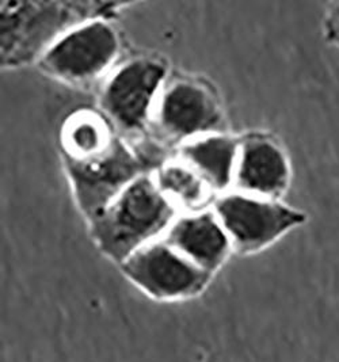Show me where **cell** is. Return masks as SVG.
<instances>
[{
    "label": "cell",
    "mask_w": 339,
    "mask_h": 362,
    "mask_svg": "<svg viewBox=\"0 0 339 362\" xmlns=\"http://www.w3.org/2000/svg\"><path fill=\"white\" fill-rule=\"evenodd\" d=\"M124 3L3 1L0 56L4 68L37 63L65 33L93 19H108Z\"/></svg>",
    "instance_id": "cell-1"
},
{
    "label": "cell",
    "mask_w": 339,
    "mask_h": 362,
    "mask_svg": "<svg viewBox=\"0 0 339 362\" xmlns=\"http://www.w3.org/2000/svg\"><path fill=\"white\" fill-rule=\"evenodd\" d=\"M177 206L158 187L154 175H142L88 221L98 250L114 264L154 242L176 221Z\"/></svg>",
    "instance_id": "cell-2"
},
{
    "label": "cell",
    "mask_w": 339,
    "mask_h": 362,
    "mask_svg": "<svg viewBox=\"0 0 339 362\" xmlns=\"http://www.w3.org/2000/svg\"><path fill=\"white\" fill-rule=\"evenodd\" d=\"M72 194L87 221L100 214L132 182L146 175L151 163L115 134L103 148L81 156H64Z\"/></svg>",
    "instance_id": "cell-3"
},
{
    "label": "cell",
    "mask_w": 339,
    "mask_h": 362,
    "mask_svg": "<svg viewBox=\"0 0 339 362\" xmlns=\"http://www.w3.org/2000/svg\"><path fill=\"white\" fill-rule=\"evenodd\" d=\"M213 212L228 233L234 251L241 255H253L273 246L308 221L306 212L282 201L244 193L217 198Z\"/></svg>",
    "instance_id": "cell-4"
},
{
    "label": "cell",
    "mask_w": 339,
    "mask_h": 362,
    "mask_svg": "<svg viewBox=\"0 0 339 362\" xmlns=\"http://www.w3.org/2000/svg\"><path fill=\"white\" fill-rule=\"evenodd\" d=\"M120 48V37L113 25L108 19H93L57 40L37 66L53 79L86 86L113 66Z\"/></svg>",
    "instance_id": "cell-5"
},
{
    "label": "cell",
    "mask_w": 339,
    "mask_h": 362,
    "mask_svg": "<svg viewBox=\"0 0 339 362\" xmlns=\"http://www.w3.org/2000/svg\"><path fill=\"white\" fill-rule=\"evenodd\" d=\"M122 274L146 296L159 303H179L201 296L213 280L162 240H154L120 264Z\"/></svg>",
    "instance_id": "cell-6"
},
{
    "label": "cell",
    "mask_w": 339,
    "mask_h": 362,
    "mask_svg": "<svg viewBox=\"0 0 339 362\" xmlns=\"http://www.w3.org/2000/svg\"><path fill=\"white\" fill-rule=\"evenodd\" d=\"M166 76L167 66L156 57L143 56L118 66L100 91L102 115L121 132L146 131Z\"/></svg>",
    "instance_id": "cell-7"
},
{
    "label": "cell",
    "mask_w": 339,
    "mask_h": 362,
    "mask_svg": "<svg viewBox=\"0 0 339 362\" xmlns=\"http://www.w3.org/2000/svg\"><path fill=\"white\" fill-rule=\"evenodd\" d=\"M223 112L216 95L202 83L180 79L163 90L156 105V131L177 143L217 133Z\"/></svg>",
    "instance_id": "cell-8"
},
{
    "label": "cell",
    "mask_w": 339,
    "mask_h": 362,
    "mask_svg": "<svg viewBox=\"0 0 339 362\" xmlns=\"http://www.w3.org/2000/svg\"><path fill=\"white\" fill-rule=\"evenodd\" d=\"M234 183L244 194L281 201L292 183L291 159L282 143L270 133L246 136Z\"/></svg>",
    "instance_id": "cell-9"
},
{
    "label": "cell",
    "mask_w": 339,
    "mask_h": 362,
    "mask_svg": "<svg viewBox=\"0 0 339 362\" xmlns=\"http://www.w3.org/2000/svg\"><path fill=\"white\" fill-rule=\"evenodd\" d=\"M164 242L210 274H216L234 251L231 239L213 211H200L176 218Z\"/></svg>",
    "instance_id": "cell-10"
},
{
    "label": "cell",
    "mask_w": 339,
    "mask_h": 362,
    "mask_svg": "<svg viewBox=\"0 0 339 362\" xmlns=\"http://www.w3.org/2000/svg\"><path fill=\"white\" fill-rule=\"evenodd\" d=\"M239 151L241 140L209 133L180 144L178 158L193 167L213 192H226L235 181Z\"/></svg>",
    "instance_id": "cell-11"
},
{
    "label": "cell",
    "mask_w": 339,
    "mask_h": 362,
    "mask_svg": "<svg viewBox=\"0 0 339 362\" xmlns=\"http://www.w3.org/2000/svg\"><path fill=\"white\" fill-rule=\"evenodd\" d=\"M154 178L168 199L177 208L188 209L189 214L204 211L214 193L209 183L180 159L159 165Z\"/></svg>",
    "instance_id": "cell-12"
},
{
    "label": "cell",
    "mask_w": 339,
    "mask_h": 362,
    "mask_svg": "<svg viewBox=\"0 0 339 362\" xmlns=\"http://www.w3.org/2000/svg\"><path fill=\"white\" fill-rule=\"evenodd\" d=\"M114 127L98 112L79 110L69 115L62 131L64 156H81L103 148L113 140Z\"/></svg>",
    "instance_id": "cell-13"
},
{
    "label": "cell",
    "mask_w": 339,
    "mask_h": 362,
    "mask_svg": "<svg viewBox=\"0 0 339 362\" xmlns=\"http://www.w3.org/2000/svg\"><path fill=\"white\" fill-rule=\"evenodd\" d=\"M322 35L327 45L339 49V0L330 1L324 7Z\"/></svg>",
    "instance_id": "cell-14"
}]
</instances>
